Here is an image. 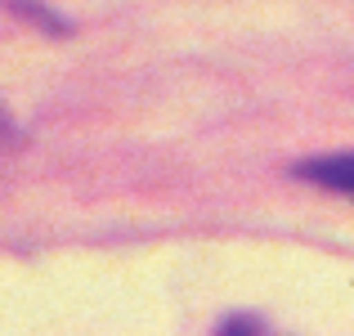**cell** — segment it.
I'll list each match as a JSON object with an SVG mask.
<instances>
[{
    "mask_svg": "<svg viewBox=\"0 0 354 336\" xmlns=\"http://www.w3.org/2000/svg\"><path fill=\"white\" fill-rule=\"evenodd\" d=\"M296 175H305V180H314V184H328L332 193H350L354 166H350L346 153H337V157H319V162H301Z\"/></svg>",
    "mask_w": 354,
    "mask_h": 336,
    "instance_id": "obj_1",
    "label": "cell"
}]
</instances>
